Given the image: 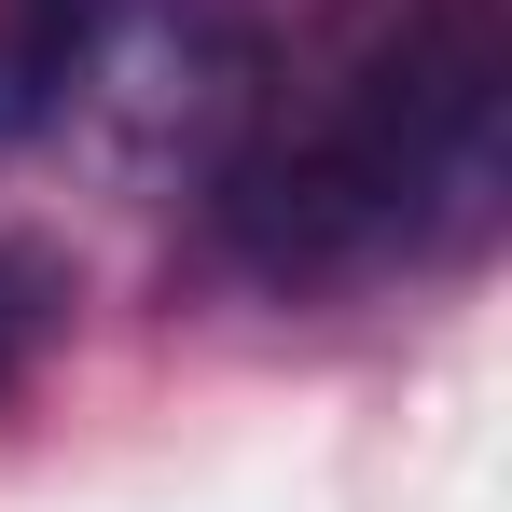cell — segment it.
I'll return each instance as SVG.
<instances>
[{
  "label": "cell",
  "mask_w": 512,
  "mask_h": 512,
  "mask_svg": "<svg viewBox=\"0 0 512 512\" xmlns=\"http://www.w3.org/2000/svg\"><path fill=\"white\" fill-rule=\"evenodd\" d=\"M512 167V0H416L250 167L222 180V236L277 291L388 277L485 236Z\"/></svg>",
  "instance_id": "cell-1"
},
{
  "label": "cell",
  "mask_w": 512,
  "mask_h": 512,
  "mask_svg": "<svg viewBox=\"0 0 512 512\" xmlns=\"http://www.w3.org/2000/svg\"><path fill=\"white\" fill-rule=\"evenodd\" d=\"M125 14H139V0H0V153L42 139V125L84 97V70L111 56Z\"/></svg>",
  "instance_id": "cell-2"
},
{
  "label": "cell",
  "mask_w": 512,
  "mask_h": 512,
  "mask_svg": "<svg viewBox=\"0 0 512 512\" xmlns=\"http://www.w3.org/2000/svg\"><path fill=\"white\" fill-rule=\"evenodd\" d=\"M70 319V263L56 250H28V236H0V388L42 360V333Z\"/></svg>",
  "instance_id": "cell-3"
}]
</instances>
